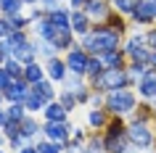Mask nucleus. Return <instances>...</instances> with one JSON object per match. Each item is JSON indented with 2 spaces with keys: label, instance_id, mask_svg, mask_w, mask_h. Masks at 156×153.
<instances>
[{
  "label": "nucleus",
  "instance_id": "f257e3e1",
  "mask_svg": "<svg viewBox=\"0 0 156 153\" xmlns=\"http://www.w3.org/2000/svg\"><path fill=\"white\" fill-rule=\"evenodd\" d=\"M119 37L122 34L108 26H95L82 37V50H87L90 56H103V53L119 50Z\"/></svg>",
  "mask_w": 156,
  "mask_h": 153
},
{
  "label": "nucleus",
  "instance_id": "f03ea898",
  "mask_svg": "<svg viewBox=\"0 0 156 153\" xmlns=\"http://www.w3.org/2000/svg\"><path fill=\"white\" fill-rule=\"evenodd\" d=\"M106 111H111L114 116L132 113V111H138V98H135V92L127 90V87L111 90V92H106Z\"/></svg>",
  "mask_w": 156,
  "mask_h": 153
},
{
  "label": "nucleus",
  "instance_id": "7ed1b4c3",
  "mask_svg": "<svg viewBox=\"0 0 156 153\" xmlns=\"http://www.w3.org/2000/svg\"><path fill=\"white\" fill-rule=\"evenodd\" d=\"M130 85V77H127V69H106L98 79L90 82V87L95 92H111V90H122Z\"/></svg>",
  "mask_w": 156,
  "mask_h": 153
},
{
  "label": "nucleus",
  "instance_id": "20e7f679",
  "mask_svg": "<svg viewBox=\"0 0 156 153\" xmlns=\"http://www.w3.org/2000/svg\"><path fill=\"white\" fill-rule=\"evenodd\" d=\"M124 56L132 58V64H151V48L146 42V34H135L124 45Z\"/></svg>",
  "mask_w": 156,
  "mask_h": 153
},
{
  "label": "nucleus",
  "instance_id": "39448f33",
  "mask_svg": "<svg viewBox=\"0 0 156 153\" xmlns=\"http://www.w3.org/2000/svg\"><path fill=\"white\" fill-rule=\"evenodd\" d=\"M127 137H130L132 148H148L154 143V132H151V124L148 121H135L132 119L127 124Z\"/></svg>",
  "mask_w": 156,
  "mask_h": 153
},
{
  "label": "nucleus",
  "instance_id": "423d86ee",
  "mask_svg": "<svg viewBox=\"0 0 156 153\" xmlns=\"http://www.w3.org/2000/svg\"><path fill=\"white\" fill-rule=\"evenodd\" d=\"M42 132H45V140L58 143V145H64V148H66V143L72 140V127H69V121H45Z\"/></svg>",
  "mask_w": 156,
  "mask_h": 153
},
{
  "label": "nucleus",
  "instance_id": "0eeeda50",
  "mask_svg": "<svg viewBox=\"0 0 156 153\" xmlns=\"http://www.w3.org/2000/svg\"><path fill=\"white\" fill-rule=\"evenodd\" d=\"M66 66H69V74H80V77H85L87 74V64H90V53L82 48H72L69 53H66Z\"/></svg>",
  "mask_w": 156,
  "mask_h": 153
},
{
  "label": "nucleus",
  "instance_id": "6e6552de",
  "mask_svg": "<svg viewBox=\"0 0 156 153\" xmlns=\"http://www.w3.org/2000/svg\"><path fill=\"white\" fill-rule=\"evenodd\" d=\"M132 19L140 24H148L156 19V0H135V8H132Z\"/></svg>",
  "mask_w": 156,
  "mask_h": 153
},
{
  "label": "nucleus",
  "instance_id": "1a4fd4ad",
  "mask_svg": "<svg viewBox=\"0 0 156 153\" xmlns=\"http://www.w3.org/2000/svg\"><path fill=\"white\" fill-rule=\"evenodd\" d=\"M45 74H48L50 82H61L64 85V79L69 77V66H66L64 58H48V64H45Z\"/></svg>",
  "mask_w": 156,
  "mask_h": 153
},
{
  "label": "nucleus",
  "instance_id": "9d476101",
  "mask_svg": "<svg viewBox=\"0 0 156 153\" xmlns=\"http://www.w3.org/2000/svg\"><path fill=\"white\" fill-rule=\"evenodd\" d=\"M29 92H32V85H29L27 79H13V82H11V87L5 90L3 95L8 98L11 103H24Z\"/></svg>",
  "mask_w": 156,
  "mask_h": 153
},
{
  "label": "nucleus",
  "instance_id": "9b49d317",
  "mask_svg": "<svg viewBox=\"0 0 156 153\" xmlns=\"http://www.w3.org/2000/svg\"><path fill=\"white\" fill-rule=\"evenodd\" d=\"M69 24H72V32L82 34V37L90 32V16H87L85 11H74V13H69Z\"/></svg>",
  "mask_w": 156,
  "mask_h": 153
},
{
  "label": "nucleus",
  "instance_id": "f8f14e48",
  "mask_svg": "<svg viewBox=\"0 0 156 153\" xmlns=\"http://www.w3.org/2000/svg\"><path fill=\"white\" fill-rule=\"evenodd\" d=\"M138 92H140V98H148V100L156 98V69H151V71L138 82Z\"/></svg>",
  "mask_w": 156,
  "mask_h": 153
},
{
  "label": "nucleus",
  "instance_id": "ddd939ff",
  "mask_svg": "<svg viewBox=\"0 0 156 153\" xmlns=\"http://www.w3.org/2000/svg\"><path fill=\"white\" fill-rule=\"evenodd\" d=\"M27 42H29L27 32H24V29H16V32H11L8 37L3 40V48L8 50V56H13V53H16V50L21 48V45H27Z\"/></svg>",
  "mask_w": 156,
  "mask_h": 153
},
{
  "label": "nucleus",
  "instance_id": "4468645a",
  "mask_svg": "<svg viewBox=\"0 0 156 153\" xmlns=\"http://www.w3.org/2000/svg\"><path fill=\"white\" fill-rule=\"evenodd\" d=\"M11 58H16L19 64H24V66H27V64H32V61H37V42L29 40L27 45H21V48H19Z\"/></svg>",
  "mask_w": 156,
  "mask_h": 153
},
{
  "label": "nucleus",
  "instance_id": "2eb2a0df",
  "mask_svg": "<svg viewBox=\"0 0 156 153\" xmlns=\"http://www.w3.org/2000/svg\"><path fill=\"white\" fill-rule=\"evenodd\" d=\"M85 13L90 16V21H93V19H98V21H106V19H108V8H106L103 0H87Z\"/></svg>",
  "mask_w": 156,
  "mask_h": 153
},
{
  "label": "nucleus",
  "instance_id": "dca6fc26",
  "mask_svg": "<svg viewBox=\"0 0 156 153\" xmlns=\"http://www.w3.org/2000/svg\"><path fill=\"white\" fill-rule=\"evenodd\" d=\"M45 77H48V74H45V66H40L37 61H32V64L24 66V79L29 82V85H37V82H42Z\"/></svg>",
  "mask_w": 156,
  "mask_h": 153
},
{
  "label": "nucleus",
  "instance_id": "f3484780",
  "mask_svg": "<svg viewBox=\"0 0 156 153\" xmlns=\"http://www.w3.org/2000/svg\"><path fill=\"white\" fill-rule=\"evenodd\" d=\"M98 58L106 69H124V50H111V53H103Z\"/></svg>",
  "mask_w": 156,
  "mask_h": 153
},
{
  "label": "nucleus",
  "instance_id": "a211bd4d",
  "mask_svg": "<svg viewBox=\"0 0 156 153\" xmlns=\"http://www.w3.org/2000/svg\"><path fill=\"white\" fill-rule=\"evenodd\" d=\"M108 119H111V116H108L106 111H101V108L87 111V127H93V129H106Z\"/></svg>",
  "mask_w": 156,
  "mask_h": 153
},
{
  "label": "nucleus",
  "instance_id": "6ab92c4d",
  "mask_svg": "<svg viewBox=\"0 0 156 153\" xmlns=\"http://www.w3.org/2000/svg\"><path fill=\"white\" fill-rule=\"evenodd\" d=\"M66 116H69V111H66L58 100H53V103L45 106V119L48 121H66Z\"/></svg>",
  "mask_w": 156,
  "mask_h": 153
},
{
  "label": "nucleus",
  "instance_id": "aec40b11",
  "mask_svg": "<svg viewBox=\"0 0 156 153\" xmlns=\"http://www.w3.org/2000/svg\"><path fill=\"white\" fill-rule=\"evenodd\" d=\"M40 132H42V127L37 124L34 116H27V119L21 121V137H24V140H34Z\"/></svg>",
  "mask_w": 156,
  "mask_h": 153
},
{
  "label": "nucleus",
  "instance_id": "412c9836",
  "mask_svg": "<svg viewBox=\"0 0 156 153\" xmlns=\"http://www.w3.org/2000/svg\"><path fill=\"white\" fill-rule=\"evenodd\" d=\"M82 153H106V140H103V135H90L82 145Z\"/></svg>",
  "mask_w": 156,
  "mask_h": 153
},
{
  "label": "nucleus",
  "instance_id": "4be33fe9",
  "mask_svg": "<svg viewBox=\"0 0 156 153\" xmlns=\"http://www.w3.org/2000/svg\"><path fill=\"white\" fill-rule=\"evenodd\" d=\"M32 90H34L40 98H45L48 103L56 100V90H53V82H50V79H42V82H37V85H32Z\"/></svg>",
  "mask_w": 156,
  "mask_h": 153
},
{
  "label": "nucleus",
  "instance_id": "5701e85b",
  "mask_svg": "<svg viewBox=\"0 0 156 153\" xmlns=\"http://www.w3.org/2000/svg\"><path fill=\"white\" fill-rule=\"evenodd\" d=\"M148 71H151V69H148V64H130V66H127V77H130V85H138V82L143 79Z\"/></svg>",
  "mask_w": 156,
  "mask_h": 153
},
{
  "label": "nucleus",
  "instance_id": "b1692460",
  "mask_svg": "<svg viewBox=\"0 0 156 153\" xmlns=\"http://www.w3.org/2000/svg\"><path fill=\"white\" fill-rule=\"evenodd\" d=\"M45 106H48V100H45V98H40L37 95V92H29V95H27V100H24V108H27V113L29 111H45Z\"/></svg>",
  "mask_w": 156,
  "mask_h": 153
},
{
  "label": "nucleus",
  "instance_id": "393cba45",
  "mask_svg": "<svg viewBox=\"0 0 156 153\" xmlns=\"http://www.w3.org/2000/svg\"><path fill=\"white\" fill-rule=\"evenodd\" d=\"M5 113H8V121H19V124L29 116V113H27V108H24V103H11L8 108H5Z\"/></svg>",
  "mask_w": 156,
  "mask_h": 153
},
{
  "label": "nucleus",
  "instance_id": "a878e982",
  "mask_svg": "<svg viewBox=\"0 0 156 153\" xmlns=\"http://www.w3.org/2000/svg\"><path fill=\"white\" fill-rule=\"evenodd\" d=\"M21 5H24V0H0V11H3L5 16L21 13Z\"/></svg>",
  "mask_w": 156,
  "mask_h": 153
},
{
  "label": "nucleus",
  "instance_id": "bb28decb",
  "mask_svg": "<svg viewBox=\"0 0 156 153\" xmlns=\"http://www.w3.org/2000/svg\"><path fill=\"white\" fill-rule=\"evenodd\" d=\"M82 87H87V82L80 77V74H69L64 79V90H72V92H77V90H82Z\"/></svg>",
  "mask_w": 156,
  "mask_h": 153
},
{
  "label": "nucleus",
  "instance_id": "cd10ccee",
  "mask_svg": "<svg viewBox=\"0 0 156 153\" xmlns=\"http://www.w3.org/2000/svg\"><path fill=\"white\" fill-rule=\"evenodd\" d=\"M58 103L64 106L66 111H74V106H77V95H74L72 90H61V95H58Z\"/></svg>",
  "mask_w": 156,
  "mask_h": 153
},
{
  "label": "nucleus",
  "instance_id": "c85d7f7f",
  "mask_svg": "<svg viewBox=\"0 0 156 153\" xmlns=\"http://www.w3.org/2000/svg\"><path fill=\"white\" fill-rule=\"evenodd\" d=\"M34 148H37V153H64V145L50 143V140H42V143H37Z\"/></svg>",
  "mask_w": 156,
  "mask_h": 153
},
{
  "label": "nucleus",
  "instance_id": "c756f323",
  "mask_svg": "<svg viewBox=\"0 0 156 153\" xmlns=\"http://www.w3.org/2000/svg\"><path fill=\"white\" fill-rule=\"evenodd\" d=\"M11 82H13V77L5 71V66H0V92H5L11 87Z\"/></svg>",
  "mask_w": 156,
  "mask_h": 153
},
{
  "label": "nucleus",
  "instance_id": "7c9ffc66",
  "mask_svg": "<svg viewBox=\"0 0 156 153\" xmlns=\"http://www.w3.org/2000/svg\"><path fill=\"white\" fill-rule=\"evenodd\" d=\"M116 11H122V13H132V8H135V0H114Z\"/></svg>",
  "mask_w": 156,
  "mask_h": 153
},
{
  "label": "nucleus",
  "instance_id": "2f4dec72",
  "mask_svg": "<svg viewBox=\"0 0 156 153\" xmlns=\"http://www.w3.org/2000/svg\"><path fill=\"white\" fill-rule=\"evenodd\" d=\"M11 32H13V26H11V21H8V19H0V42L5 40V37H8Z\"/></svg>",
  "mask_w": 156,
  "mask_h": 153
},
{
  "label": "nucleus",
  "instance_id": "473e14b6",
  "mask_svg": "<svg viewBox=\"0 0 156 153\" xmlns=\"http://www.w3.org/2000/svg\"><path fill=\"white\" fill-rule=\"evenodd\" d=\"M146 42H148V48H151V53H156V29L146 34Z\"/></svg>",
  "mask_w": 156,
  "mask_h": 153
},
{
  "label": "nucleus",
  "instance_id": "72a5a7b5",
  "mask_svg": "<svg viewBox=\"0 0 156 153\" xmlns=\"http://www.w3.org/2000/svg\"><path fill=\"white\" fill-rule=\"evenodd\" d=\"M8 50H5V48H3V42H0V66H5V61H8Z\"/></svg>",
  "mask_w": 156,
  "mask_h": 153
},
{
  "label": "nucleus",
  "instance_id": "f704fd0d",
  "mask_svg": "<svg viewBox=\"0 0 156 153\" xmlns=\"http://www.w3.org/2000/svg\"><path fill=\"white\" fill-rule=\"evenodd\" d=\"M5 124H8V113H5L3 108H0V129L5 127Z\"/></svg>",
  "mask_w": 156,
  "mask_h": 153
},
{
  "label": "nucleus",
  "instance_id": "c9c22d12",
  "mask_svg": "<svg viewBox=\"0 0 156 153\" xmlns=\"http://www.w3.org/2000/svg\"><path fill=\"white\" fill-rule=\"evenodd\" d=\"M19 153H37V148H34V145H24Z\"/></svg>",
  "mask_w": 156,
  "mask_h": 153
},
{
  "label": "nucleus",
  "instance_id": "e433bc0d",
  "mask_svg": "<svg viewBox=\"0 0 156 153\" xmlns=\"http://www.w3.org/2000/svg\"><path fill=\"white\" fill-rule=\"evenodd\" d=\"M151 66L156 69V53H151Z\"/></svg>",
  "mask_w": 156,
  "mask_h": 153
},
{
  "label": "nucleus",
  "instance_id": "4c0bfd02",
  "mask_svg": "<svg viewBox=\"0 0 156 153\" xmlns=\"http://www.w3.org/2000/svg\"><path fill=\"white\" fill-rule=\"evenodd\" d=\"M45 3H48V8H53V5H56V0H45Z\"/></svg>",
  "mask_w": 156,
  "mask_h": 153
},
{
  "label": "nucleus",
  "instance_id": "58836bf2",
  "mask_svg": "<svg viewBox=\"0 0 156 153\" xmlns=\"http://www.w3.org/2000/svg\"><path fill=\"white\" fill-rule=\"evenodd\" d=\"M127 153H140V148H135V151H132V148H130V151H127Z\"/></svg>",
  "mask_w": 156,
  "mask_h": 153
},
{
  "label": "nucleus",
  "instance_id": "ea45409f",
  "mask_svg": "<svg viewBox=\"0 0 156 153\" xmlns=\"http://www.w3.org/2000/svg\"><path fill=\"white\" fill-rule=\"evenodd\" d=\"M3 98H5V95H3V92H0V103H3Z\"/></svg>",
  "mask_w": 156,
  "mask_h": 153
},
{
  "label": "nucleus",
  "instance_id": "a19ab883",
  "mask_svg": "<svg viewBox=\"0 0 156 153\" xmlns=\"http://www.w3.org/2000/svg\"><path fill=\"white\" fill-rule=\"evenodd\" d=\"M24 3H34V0H24Z\"/></svg>",
  "mask_w": 156,
  "mask_h": 153
},
{
  "label": "nucleus",
  "instance_id": "79ce46f5",
  "mask_svg": "<svg viewBox=\"0 0 156 153\" xmlns=\"http://www.w3.org/2000/svg\"><path fill=\"white\" fill-rule=\"evenodd\" d=\"M0 145H3V135H0Z\"/></svg>",
  "mask_w": 156,
  "mask_h": 153
},
{
  "label": "nucleus",
  "instance_id": "37998d69",
  "mask_svg": "<svg viewBox=\"0 0 156 153\" xmlns=\"http://www.w3.org/2000/svg\"><path fill=\"white\" fill-rule=\"evenodd\" d=\"M0 153H5V151H3V148H0Z\"/></svg>",
  "mask_w": 156,
  "mask_h": 153
}]
</instances>
